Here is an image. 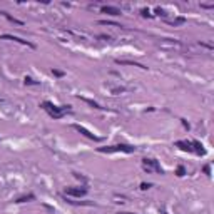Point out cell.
Segmentation results:
<instances>
[{
	"label": "cell",
	"instance_id": "6da1fadb",
	"mask_svg": "<svg viewBox=\"0 0 214 214\" xmlns=\"http://www.w3.org/2000/svg\"><path fill=\"white\" fill-rule=\"evenodd\" d=\"M42 107H44V109L47 110L49 116H52L54 119H60V117L64 116V112H67V110H69V107H70V105L57 107V105H54L52 102H44V104H42Z\"/></svg>",
	"mask_w": 214,
	"mask_h": 214
},
{
	"label": "cell",
	"instance_id": "7a4b0ae2",
	"mask_svg": "<svg viewBox=\"0 0 214 214\" xmlns=\"http://www.w3.org/2000/svg\"><path fill=\"white\" fill-rule=\"evenodd\" d=\"M99 152H135V147L134 146H129V144H116V146H109V147H99Z\"/></svg>",
	"mask_w": 214,
	"mask_h": 214
},
{
	"label": "cell",
	"instance_id": "3957f363",
	"mask_svg": "<svg viewBox=\"0 0 214 214\" xmlns=\"http://www.w3.org/2000/svg\"><path fill=\"white\" fill-rule=\"evenodd\" d=\"M142 169L146 172H156V174H162V167L156 159H142Z\"/></svg>",
	"mask_w": 214,
	"mask_h": 214
},
{
	"label": "cell",
	"instance_id": "277c9868",
	"mask_svg": "<svg viewBox=\"0 0 214 214\" xmlns=\"http://www.w3.org/2000/svg\"><path fill=\"white\" fill-rule=\"evenodd\" d=\"M160 47H166V49H176V50H184V45L181 44V42L177 40H171V39H162V40L159 42Z\"/></svg>",
	"mask_w": 214,
	"mask_h": 214
},
{
	"label": "cell",
	"instance_id": "5b68a950",
	"mask_svg": "<svg viewBox=\"0 0 214 214\" xmlns=\"http://www.w3.org/2000/svg\"><path fill=\"white\" fill-rule=\"evenodd\" d=\"M65 194L72 196V197H82V196L87 194V189L85 187H65Z\"/></svg>",
	"mask_w": 214,
	"mask_h": 214
},
{
	"label": "cell",
	"instance_id": "8992f818",
	"mask_svg": "<svg viewBox=\"0 0 214 214\" xmlns=\"http://www.w3.org/2000/svg\"><path fill=\"white\" fill-rule=\"evenodd\" d=\"M74 129H76L77 132H80L82 135H85L87 139H92V141H97V142L101 141V137H99V135H94V134L90 132V131H87V129H85L84 126H79V124H76V126H74Z\"/></svg>",
	"mask_w": 214,
	"mask_h": 214
},
{
	"label": "cell",
	"instance_id": "52a82bcc",
	"mask_svg": "<svg viewBox=\"0 0 214 214\" xmlns=\"http://www.w3.org/2000/svg\"><path fill=\"white\" fill-rule=\"evenodd\" d=\"M2 39H7V40H13V42H19V44H22V45H27V47H30V49H35V45L32 44V42L24 40V39H20V37H13V35L5 34V35H2Z\"/></svg>",
	"mask_w": 214,
	"mask_h": 214
},
{
	"label": "cell",
	"instance_id": "ba28073f",
	"mask_svg": "<svg viewBox=\"0 0 214 214\" xmlns=\"http://www.w3.org/2000/svg\"><path fill=\"white\" fill-rule=\"evenodd\" d=\"M101 10L104 13H109V15H120V10L117 7H112V5H102Z\"/></svg>",
	"mask_w": 214,
	"mask_h": 214
},
{
	"label": "cell",
	"instance_id": "9c48e42d",
	"mask_svg": "<svg viewBox=\"0 0 214 214\" xmlns=\"http://www.w3.org/2000/svg\"><path fill=\"white\" fill-rule=\"evenodd\" d=\"M191 146H192V152H196V154H201V156H204V154H206V151L202 149V144H201V142L192 141V142H191Z\"/></svg>",
	"mask_w": 214,
	"mask_h": 214
},
{
	"label": "cell",
	"instance_id": "30bf717a",
	"mask_svg": "<svg viewBox=\"0 0 214 214\" xmlns=\"http://www.w3.org/2000/svg\"><path fill=\"white\" fill-rule=\"evenodd\" d=\"M166 22L169 24V25L177 27V25H183V24H186V19H184V17H177V19H166Z\"/></svg>",
	"mask_w": 214,
	"mask_h": 214
},
{
	"label": "cell",
	"instance_id": "8fae6325",
	"mask_svg": "<svg viewBox=\"0 0 214 214\" xmlns=\"http://www.w3.org/2000/svg\"><path fill=\"white\" fill-rule=\"evenodd\" d=\"M176 146L179 149H183V151H189V152H192V146H191V142H186V141H177L176 142Z\"/></svg>",
	"mask_w": 214,
	"mask_h": 214
},
{
	"label": "cell",
	"instance_id": "7c38bea8",
	"mask_svg": "<svg viewBox=\"0 0 214 214\" xmlns=\"http://www.w3.org/2000/svg\"><path fill=\"white\" fill-rule=\"evenodd\" d=\"M117 64H120V65H134V67H141V69H146L142 64H137V62H132V60H116Z\"/></svg>",
	"mask_w": 214,
	"mask_h": 214
},
{
	"label": "cell",
	"instance_id": "4fadbf2b",
	"mask_svg": "<svg viewBox=\"0 0 214 214\" xmlns=\"http://www.w3.org/2000/svg\"><path fill=\"white\" fill-rule=\"evenodd\" d=\"M80 101H84L85 104H89L90 107H94V109H102L101 105L97 104V102H94V101H90V99H85V97H80Z\"/></svg>",
	"mask_w": 214,
	"mask_h": 214
},
{
	"label": "cell",
	"instance_id": "5bb4252c",
	"mask_svg": "<svg viewBox=\"0 0 214 214\" xmlns=\"http://www.w3.org/2000/svg\"><path fill=\"white\" fill-rule=\"evenodd\" d=\"M0 13H2V15L5 17V19H9L10 22H13V24H19V25H22V22H20V20L13 19V17H12V15H9V13H7V12H0Z\"/></svg>",
	"mask_w": 214,
	"mask_h": 214
},
{
	"label": "cell",
	"instance_id": "9a60e30c",
	"mask_svg": "<svg viewBox=\"0 0 214 214\" xmlns=\"http://www.w3.org/2000/svg\"><path fill=\"white\" fill-rule=\"evenodd\" d=\"M35 196L34 194H28V196H22V197H19L17 199V202H27V201H32Z\"/></svg>",
	"mask_w": 214,
	"mask_h": 214
},
{
	"label": "cell",
	"instance_id": "2e32d148",
	"mask_svg": "<svg viewBox=\"0 0 214 214\" xmlns=\"http://www.w3.org/2000/svg\"><path fill=\"white\" fill-rule=\"evenodd\" d=\"M176 174H177V176H184V174H186V169H184V166H179V167H177V171H176Z\"/></svg>",
	"mask_w": 214,
	"mask_h": 214
},
{
	"label": "cell",
	"instance_id": "e0dca14e",
	"mask_svg": "<svg viewBox=\"0 0 214 214\" xmlns=\"http://www.w3.org/2000/svg\"><path fill=\"white\" fill-rule=\"evenodd\" d=\"M99 24H102V25H112V27H120L119 24H112V22H107V20H101Z\"/></svg>",
	"mask_w": 214,
	"mask_h": 214
},
{
	"label": "cell",
	"instance_id": "ac0fdd59",
	"mask_svg": "<svg viewBox=\"0 0 214 214\" xmlns=\"http://www.w3.org/2000/svg\"><path fill=\"white\" fill-rule=\"evenodd\" d=\"M52 74H54V76H57V77H64V72H62V70H57V69H52Z\"/></svg>",
	"mask_w": 214,
	"mask_h": 214
},
{
	"label": "cell",
	"instance_id": "d6986e66",
	"mask_svg": "<svg viewBox=\"0 0 214 214\" xmlns=\"http://www.w3.org/2000/svg\"><path fill=\"white\" fill-rule=\"evenodd\" d=\"M151 186H152V184H149V183H142L141 184V189H142V191H146V189H149Z\"/></svg>",
	"mask_w": 214,
	"mask_h": 214
},
{
	"label": "cell",
	"instance_id": "ffe728a7",
	"mask_svg": "<svg viewBox=\"0 0 214 214\" xmlns=\"http://www.w3.org/2000/svg\"><path fill=\"white\" fill-rule=\"evenodd\" d=\"M25 84H37L34 79H30V77H25Z\"/></svg>",
	"mask_w": 214,
	"mask_h": 214
},
{
	"label": "cell",
	"instance_id": "44dd1931",
	"mask_svg": "<svg viewBox=\"0 0 214 214\" xmlns=\"http://www.w3.org/2000/svg\"><path fill=\"white\" fill-rule=\"evenodd\" d=\"M142 15H144V17H151V13H149L147 9H142Z\"/></svg>",
	"mask_w": 214,
	"mask_h": 214
},
{
	"label": "cell",
	"instance_id": "7402d4cb",
	"mask_svg": "<svg viewBox=\"0 0 214 214\" xmlns=\"http://www.w3.org/2000/svg\"><path fill=\"white\" fill-rule=\"evenodd\" d=\"M204 172L209 174V172H211V167H209V166H204Z\"/></svg>",
	"mask_w": 214,
	"mask_h": 214
},
{
	"label": "cell",
	"instance_id": "603a6c76",
	"mask_svg": "<svg viewBox=\"0 0 214 214\" xmlns=\"http://www.w3.org/2000/svg\"><path fill=\"white\" fill-rule=\"evenodd\" d=\"M119 214H129V212H119Z\"/></svg>",
	"mask_w": 214,
	"mask_h": 214
},
{
	"label": "cell",
	"instance_id": "cb8c5ba5",
	"mask_svg": "<svg viewBox=\"0 0 214 214\" xmlns=\"http://www.w3.org/2000/svg\"><path fill=\"white\" fill-rule=\"evenodd\" d=\"M162 214H166V211H162Z\"/></svg>",
	"mask_w": 214,
	"mask_h": 214
}]
</instances>
